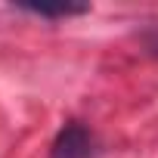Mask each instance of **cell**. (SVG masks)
<instances>
[{
  "mask_svg": "<svg viewBox=\"0 0 158 158\" xmlns=\"http://www.w3.org/2000/svg\"><path fill=\"white\" fill-rule=\"evenodd\" d=\"M50 158H93V133L81 121H68L56 133Z\"/></svg>",
  "mask_w": 158,
  "mask_h": 158,
  "instance_id": "6da1fadb",
  "label": "cell"
},
{
  "mask_svg": "<svg viewBox=\"0 0 158 158\" xmlns=\"http://www.w3.org/2000/svg\"><path fill=\"white\" fill-rule=\"evenodd\" d=\"M25 13H34L40 19H71V16H84L90 13L87 3H22Z\"/></svg>",
  "mask_w": 158,
  "mask_h": 158,
  "instance_id": "7a4b0ae2",
  "label": "cell"
}]
</instances>
